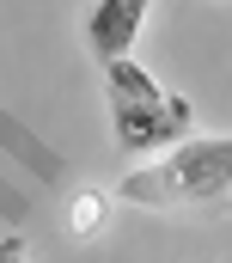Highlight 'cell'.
Listing matches in <instances>:
<instances>
[{
  "label": "cell",
  "mask_w": 232,
  "mask_h": 263,
  "mask_svg": "<svg viewBox=\"0 0 232 263\" xmlns=\"http://www.w3.org/2000/svg\"><path fill=\"white\" fill-rule=\"evenodd\" d=\"M232 196V135H189L165 159L134 165L116 202H134L147 214H189V208H226Z\"/></svg>",
  "instance_id": "obj_1"
},
{
  "label": "cell",
  "mask_w": 232,
  "mask_h": 263,
  "mask_svg": "<svg viewBox=\"0 0 232 263\" xmlns=\"http://www.w3.org/2000/svg\"><path fill=\"white\" fill-rule=\"evenodd\" d=\"M104 104H110V129L122 153H159V147L189 141V129H196V104L183 92H165L128 55L104 67Z\"/></svg>",
  "instance_id": "obj_2"
},
{
  "label": "cell",
  "mask_w": 232,
  "mask_h": 263,
  "mask_svg": "<svg viewBox=\"0 0 232 263\" xmlns=\"http://www.w3.org/2000/svg\"><path fill=\"white\" fill-rule=\"evenodd\" d=\"M147 12H153V0H92V12H86V49H92V62L98 67L122 62L134 49V37H141Z\"/></svg>",
  "instance_id": "obj_3"
},
{
  "label": "cell",
  "mask_w": 232,
  "mask_h": 263,
  "mask_svg": "<svg viewBox=\"0 0 232 263\" xmlns=\"http://www.w3.org/2000/svg\"><path fill=\"white\" fill-rule=\"evenodd\" d=\"M104 220H110V196H104V190H80V196H73V214H67L73 239H98Z\"/></svg>",
  "instance_id": "obj_4"
},
{
  "label": "cell",
  "mask_w": 232,
  "mask_h": 263,
  "mask_svg": "<svg viewBox=\"0 0 232 263\" xmlns=\"http://www.w3.org/2000/svg\"><path fill=\"white\" fill-rule=\"evenodd\" d=\"M0 263H25V257H18V239H6V245H0Z\"/></svg>",
  "instance_id": "obj_5"
}]
</instances>
